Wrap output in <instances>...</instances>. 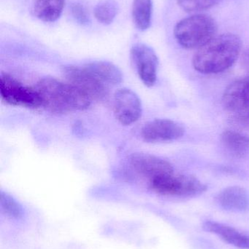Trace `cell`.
Returning <instances> with one entry per match:
<instances>
[{"label":"cell","instance_id":"6da1fadb","mask_svg":"<svg viewBox=\"0 0 249 249\" xmlns=\"http://www.w3.org/2000/svg\"><path fill=\"white\" fill-rule=\"evenodd\" d=\"M242 49L241 38L234 34L216 36L197 49L192 59L193 67L202 74L223 72L239 58Z\"/></svg>","mask_w":249,"mask_h":249},{"label":"cell","instance_id":"7a4b0ae2","mask_svg":"<svg viewBox=\"0 0 249 249\" xmlns=\"http://www.w3.org/2000/svg\"><path fill=\"white\" fill-rule=\"evenodd\" d=\"M42 107L55 113H67L84 110L92 101L70 83H64L54 77H44L37 83Z\"/></svg>","mask_w":249,"mask_h":249},{"label":"cell","instance_id":"3957f363","mask_svg":"<svg viewBox=\"0 0 249 249\" xmlns=\"http://www.w3.org/2000/svg\"><path fill=\"white\" fill-rule=\"evenodd\" d=\"M217 23L206 14H196L180 20L174 35L179 45L187 49H199L216 36Z\"/></svg>","mask_w":249,"mask_h":249},{"label":"cell","instance_id":"277c9868","mask_svg":"<svg viewBox=\"0 0 249 249\" xmlns=\"http://www.w3.org/2000/svg\"><path fill=\"white\" fill-rule=\"evenodd\" d=\"M156 194L171 197H195L207 190V186L196 177L183 174H167L149 181Z\"/></svg>","mask_w":249,"mask_h":249},{"label":"cell","instance_id":"5b68a950","mask_svg":"<svg viewBox=\"0 0 249 249\" xmlns=\"http://www.w3.org/2000/svg\"><path fill=\"white\" fill-rule=\"evenodd\" d=\"M1 100L13 106L36 108L42 107V100L36 89L24 86L7 74H1L0 78Z\"/></svg>","mask_w":249,"mask_h":249},{"label":"cell","instance_id":"8992f818","mask_svg":"<svg viewBox=\"0 0 249 249\" xmlns=\"http://www.w3.org/2000/svg\"><path fill=\"white\" fill-rule=\"evenodd\" d=\"M67 83L80 90L91 101H102L108 96V87L95 78L84 67L69 65L63 67Z\"/></svg>","mask_w":249,"mask_h":249},{"label":"cell","instance_id":"52a82bcc","mask_svg":"<svg viewBox=\"0 0 249 249\" xmlns=\"http://www.w3.org/2000/svg\"><path fill=\"white\" fill-rule=\"evenodd\" d=\"M132 61L145 86L152 87L157 79L159 60L151 47L145 44H136L130 51Z\"/></svg>","mask_w":249,"mask_h":249},{"label":"cell","instance_id":"ba28073f","mask_svg":"<svg viewBox=\"0 0 249 249\" xmlns=\"http://www.w3.org/2000/svg\"><path fill=\"white\" fill-rule=\"evenodd\" d=\"M222 102L226 110L249 122V74L228 86L224 93Z\"/></svg>","mask_w":249,"mask_h":249},{"label":"cell","instance_id":"9c48e42d","mask_svg":"<svg viewBox=\"0 0 249 249\" xmlns=\"http://www.w3.org/2000/svg\"><path fill=\"white\" fill-rule=\"evenodd\" d=\"M142 105L137 95L128 89L117 90L114 95V112L117 121L123 125L137 122L142 115Z\"/></svg>","mask_w":249,"mask_h":249},{"label":"cell","instance_id":"30bf717a","mask_svg":"<svg viewBox=\"0 0 249 249\" xmlns=\"http://www.w3.org/2000/svg\"><path fill=\"white\" fill-rule=\"evenodd\" d=\"M182 124L168 119H155L143 126L141 136L148 143L172 142L184 136Z\"/></svg>","mask_w":249,"mask_h":249},{"label":"cell","instance_id":"8fae6325","mask_svg":"<svg viewBox=\"0 0 249 249\" xmlns=\"http://www.w3.org/2000/svg\"><path fill=\"white\" fill-rule=\"evenodd\" d=\"M129 162L137 174L149 181L162 176L173 174V167L168 161L149 154H133Z\"/></svg>","mask_w":249,"mask_h":249},{"label":"cell","instance_id":"7c38bea8","mask_svg":"<svg viewBox=\"0 0 249 249\" xmlns=\"http://www.w3.org/2000/svg\"><path fill=\"white\" fill-rule=\"evenodd\" d=\"M219 206L231 212L243 213L249 211V193L238 186L227 187L216 197Z\"/></svg>","mask_w":249,"mask_h":249},{"label":"cell","instance_id":"4fadbf2b","mask_svg":"<svg viewBox=\"0 0 249 249\" xmlns=\"http://www.w3.org/2000/svg\"><path fill=\"white\" fill-rule=\"evenodd\" d=\"M203 228L237 248L249 249V235L239 232L232 227L213 221H207L203 223Z\"/></svg>","mask_w":249,"mask_h":249},{"label":"cell","instance_id":"5bb4252c","mask_svg":"<svg viewBox=\"0 0 249 249\" xmlns=\"http://www.w3.org/2000/svg\"><path fill=\"white\" fill-rule=\"evenodd\" d=\"M95 78L108 87L115 86L122 82L123 75L121 70L108 61H94L83 66Z\"/></svg>","mask_w":249,"mask_h":249},{"label":"cell","instance_id":"9a60e30c","mask_svg":"<svg viewBox=\"0 0 249 249\" xmlns=\"http://www.w3.org/2000/svg\"><path fill=\"white\" fill-rule=\"evenodd\" d=\"M220 140L225 150L234 158L241 159L249 155V137L247 135L235 130H225Z\"/></svg>","mask_w":249,"mask_h":249},{"label":"cell","instance_id":"2e32d148","mask_svg":"<svg viewBox=\"0 0 249 249\" xmlns=\"http://www.w3.org/2000/svg\"><path fill=\"white\" fill-rule=\"evenodd\" d=\"M65 0H38L34 6V13L42 21H56L61 16Z\"/></svg>","mask_w":249,"mask_h":249},{"label":"cell","instance_id":"e0dca14e","mask_svg":"<svg viewBox=\"0 0 249 249\" xmlns=\"http://www.w3.org/2000/svg\"><path fill=\"white\" fill-rule=\"evenodd\" d=\"M152 0H134L132 9L133 22L140 31L147 30L152 17Z\"/></svg>","mask_w":249,"mask_h":249},{"label":"cell","instance_id":"ac0fdd59","mask_svg":"<svg viewBox=\"0 0 249 249\" xmlns=\"http://www.w3.org/2000/svg\"><path fill=\"white\" fill-rule=\"evenodd\" d=\"M0 205L3 213L10 219L18 220L23 217V208L20 203L8 193L1 192Z\"/></svg>","mask_w":249,"mask_h":249},{"label":"cell","instance_id":"d6986e66","mask_svg":"<svg viewBox=\"0 0 249 249\" xmlns=\"http://www.w3.org/2000/svg\"><path fill=\"white\" fill-rule=\"evenodd\" d=\"M117 7L115 3L112 0H106L98 4L95 7V18L98 21L102 24H111L117 15Z\"/></svg>","mask_w":249,"mask_h":249},{"label":"cell","instance_id":"ffe728a7","mask_svg":"<svg viewBox=\"0 0 249 249\" xmlns=\"http://www.w3.org/2000/svg\"><path fill=\"white\" fill-rule=\"evenodd\" d=\"M221 0H178V4L183 10L190 13L203 11L213 7Z\"/></svg>","mask_w":249,"mask_h":249},{"label":"cell","instance_id":"44dd1931","mask_svg":"<svg viewBox=\"0 0 249 249\" xmlns=\"http://www.w3.org/2000/svg\"><path fill=\"white\" fill-rule=\"evenodd\" d=\"M71 13L77 23L81 25L89 24L90 22L89 12L86 7L80 2H74L71 5Z\"/></svg>","mask_w":249,"mask_h":249},{"label":"cell","instance_id":"7402d4cb","mask_svg":"<svg viewBox=\"0 0 249 249\" xmlns=\"http://www.w3.org/2000/svg\"><path fill=\"white\" fill-rule=\"evenodd\" d=\"M240 64L243 70L249 74V47L244 49L240 55Z\"/></svg>","mask_w":249,"mask_h":249}]
</instances>
